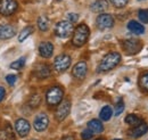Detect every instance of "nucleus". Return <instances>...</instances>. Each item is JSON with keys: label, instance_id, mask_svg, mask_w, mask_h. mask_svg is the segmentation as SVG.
Instances as JSON below:
<instances>
[{"label": "nucleus", "instance_id": "1", "mask_svg": "<svg viewBox=\"0 0 148 140\" xmlns=\"http://www.w3.org/2000/svg\"><path fill=\"white\" fill-rule=\"evenodd\" d=\"M121 62V55L119 53H110L106 56H104V58L101 59L99 66H98V72L103 73V72H108L113 70L114 67H116Z\"/></svg>", "mask_w": 148, "mask_h": 140}, {"label": "nucleus", "instance_id": "2", "mask_svg": "<svg viewBox=\"0 0 148 140\" xmlns=\"http://www.w3.org/2000/svg\"><path fill=\"white\" fill-rule=\"evenodd\" d=\"M90 35V30L88 25L86 24H80L77 25L73 31V38H72V43L75 47H82L86 45Z\"/></svg>", "mask_w": 148, "mask_h": 140}, {"label": "nucleus", "instance_id": "3", "mask_svg": "<svg viewBox=\"0 0 148 140\" xmlns=\"http://www.w3.org/2000/svg\"><path fill=\"white\" fill-rule=\"evenodd\" d=\"M63 97H64V91L58 86L51 87L46 93V100H47L48 105L50 106L59 105L63 100Z\"/></svg>", "mask_w": 148, "mask_h": 140}, {"label": "nucleus", "instance_id": "4", "mask_svg": "<svg viewBox=\"0 0 148 140\" xmlns=\"http://www.w3.org/2000/svg\"><path fill=\"white\" fill-rule=\"evenodd\" d=\"M121 46L123 48V50L128 55H136L138 54L141 48H143V43L139 40H134V39H127V40H122L121 41Z\"/></svg>", "mask_w": 148, "mask_h": 140}, {"label": "nucleus", "instance_id": "5", "mask_svg": "<svg viewBox=\"0 0 148 140\" xmlns=\"http://www.w3.org/2000/svg\"><path fill=\"white\" fill-rule=\"evenodd\" d=\"M73 24L69 21H60L55 26V33L59 38H69L73 33Z\"/></svg>", "mask_w": 148, "mask_h": 140}, {"label": "nucleus", "instance_id": "6", "mask_svg": "<svg viewBox=\"0 0 148 140\" xmlns=\"http://www.w3.org/2000/svg\"><path fill=\"white\" fill-rule=\"evenodd\" d=\"M18 3L16 0H0V14L9 16L16 12Z\"/></svg>", "mask_w": 148, "mask_h": 140}, {"label": "nucleus", "instance_id": "7", "mask_svg": "<svg viewBox=\"0 0 148 140\" xmlns=\"http://www.w3.org/2000/svg\"><path fill=\"white\" fill-rule=\"evenodd\" d=\"M71 57L69 55H65V54H62L59 56H57L54 60V69L57 72H64L66 71L70 66H71Z\"/></svg>", "mask_w": 148, "mask_h": 140}, {"label": "nucleus", "instance_id": "8", "mask_svg": "<svg viewBox=\"0 0 148 140\" xmlns=\"http://www.w3.org/2000/svg\"><path fill=\"white\" fill-rule=\"evenodd\" d=\"M71 112V102L69 99H65V100H62V103L58 105L57 109H56V119L60 122V121H64L67 115L70 114Z\"/></svg>", "mask_w": 148, "mask_h": 140}, {"label": "nucleus", "instance_id": "9", "mask_svg": "<svg viewBox=\"0 0 148 140\" xmlns=\"http://www.w3.org/2000/svg\"><path fill=\"white\" fill-rule=\"evenodd\" d=\"M96 25L99 30L111 29L114 25V18L111 14H100L96 19Z\"/></svg>", "mask_w": 148, "mask_h": 140}, {"label": "nucleus", "instance_id": "10", "mask_svg": "<svg viewBox=\"0 0 148 140\" xmlns=\"http://www.w3.org/2000/svg\"><path fill=\"white\" fill-rule=\"evenodd\" d=\"M48 124H49V119H48L47 114L40 113V114H38L37 116H36V119H34L33 126H34L36 131L42 132V131H45L48 128Z\"/></svg>", "mask_w": 148, "mask_h": 140}, {"label": "nucleus", "instance_id": "11", "mask_svg": "<svg viewBox=\"0 0 148 140\" xmlns=\"http://www.w3.org/2000/svg\"><path fill=\"white\" fill-rule=\"evenodd\" d=\"M15 130L18 133L19 137H26L30 133L31 125L29 121H26L25 119H18L15 123Z\"/></svg>", "mask_w": 148, "mask_h": 140}, {"label": "nucleus", "instance_id": "12", "mask_svg": "<svg viewBox=\"0 0 148 140\" xmlns=\"http://www.w3.org/2000/svg\"><path fill=\"white\" fill-rule=\"evenodd\" d=\"M87 72H88V66H87V63L86 62H79L75 64V66L72 70V74L75 79L77 80H83L87 75Z\"/></svg>", "mask_w": 148, "mask_h": 140}, {"label": "nucleus", "instance_id": "13", "mask_svg": "<svg viewBox=\"0 0 148 140\" xmlns=\"http://www.w3.org/2000/svg\"><path fill=\"white\" fill-rule=\"evenodd\" d=\"M39 54L43 58H50L54 54V46L49 41H43L39 45Z\"/></svg>", "mask_w": 148, "mask_h": 140}, {"label": "nucleus", "instance_id": "14", "mask_svg": "<svg viewBox=\"0 0 148 140\" xmlns=\"http://www.w3.org/2000/svg\"><path fill=\"white\" fill-rule=\"evenodd\" d=\"M16 34V29L9 24L0 25V40H7Z\"/></svg>", "mask_w": 148, "mask_h": 140}, {"label": "nucleus", "instance_id": "15", "mask_svg": "<svg viewBox=\"0 0 148 140\" xmlns=\"http://www.w3.org/2000/svg\"><path fill=\"white\" fill-rule=\"evenodd\" d=\"M51 74V69L47 64H39L36 70H34V75L38 79H47Z\"/></svg>", "mask_w": 148, "mask_h": 140}, {"label": "nucleus", "instance_id": "16", "mask_svg": "<svg viewBox=\"0 0 148 140\" xmlns=\"http://www.w3.org/2000/svg\"><path fill=\"white\" fill-rule=\"evenodd\" d=\"M147 131H148V125L146 123L143 122L140 125L134 126L132 130H130L129 136L132 137V138H140V137H143L144 135H146Z\"/></svg>", "mask_w": 148, "mask_h": 140}, {"label": "nucleus", "instance_id": "17", "mask_svg": "<svg viewBox=\"0 0 148 140\" xmlns=\"http://www.w3.org/2000/svg\"><path fill=\"white\" fill-rule=\"evenodd\" d=\"M128 29H129V31H131L133 34L141 35L145 33L144 25L140 24L139 22H136V21H130L129 23H128Z\"/></svg>", "mask_w": 148, "mask_h": 140}, {"label": "nucleus", "instance_id": "18", "mask_svg": "<svg viewBox=\"0 0 148 140\" xmlns=\"http://www.w3.org/2000/svg\"><path fill=\"white\" fill-rule=\"evenodd\" d=\"M108 8V2L106 0H96L91 5L90 9L93 13H104Z\"/></svg>", "mask_w": 148, "mask_h": 140}, {"label": "nucleus", "instance_id": "19", "mask_svg": "<svg viewBox=\"0 0 148 140\" xmlns=\"http://www.w3.org/2000/svg\"><path fill=\"white\" fill-rule=\"evenodd\" d=\"M88 129L93 133H101L104 131V125L99 120H91L88 122Z\"/></svg>", "mask_w": 148, "mask_h": 140}, {"label": "nucleus", "instance_id": "20", "mask_svg": "<svg viewBox=\"0 0 148 140\" xmlns=\"http://www.w3.org/2000/svg\"><path fill=\"white\" fill-rule=\"evenodd\" d=\"M144 122L138 115H134V114H129V115H127V117H125V123L127 124H129L130 126H138V125H140L141 123Z\"/></svg>", "mask_w": 148, "mask_h": 140}, {"label": "nucleus", "instance_id": "21", "mask_svg": "<svg viewBox=\"0 0 148 140\" xmlns=\"http://www.w3.org/2000/svg\"><path fill=\"white\" fill-rule=\"evenodd\" d=\"M112 115H113V110H112V108L110 106H104L101 108V110H100V114H99L101 121H108V120H111Z\"/></svg>", "mask_w": 148, "mask_h": 140}, {"label": "nucleus", "instance_id": "22", "mask_svg": "<svg viewBox=\"0 0 148 140\" xmlns=\"http://www.w3.org/2000/svg\"><path fill=\"white\" fill-rule=\"evenodd\" d=\"M38 27L40 29V31H47L49 27V19L47 16H40L38 18Z\"/></svg>", "mask_w": 148, "mask_h": 140}, {"label": "nucleus", "instance_id": "23", "mask_svg": "<svg viewBox=\"0 0 148 140\" xmlns=\"http://www.w3.org/2000/svg\"><path fill=\"white\" fill-rule=\"evenodd\" d=\"M33 26H26V27H24L22 31H21V33L18 35V41L19 42H23L29 35H31L33 33Z\"/></svg>", "mask_w": 148, "mask_h": 140}, {"label": "nucleus", "instance_id": "24", "mask_svg": "<svg viewBox=\"0 0 148 140\" xmlns=\"http://www.w3.org/2000/svg\"><path fill=\"white\" fill-rule=\"evenodd\" d=\"M25 62H26V58H25V57H21L19 59L13 62V63L10 64V69H13V70H21L22 67H24Z\"/></svg>", "mask_w": 148, "mask_h": 140}, {"label": "nucleus", "instance_id": "25", "mask_svg": "<svg viewBox=\"0 0 148 140\" xmlns=\"http://www.w3.org/2000/svg\"><path fill=\"white\" fill-rule=\"evenodd\" d=\"M123 110H124V102H123V99H119V102L116 103V105H115V110H114V115L115 116H120L122 113H123Z\"/></svg>", "mask_w": 148, "mask_h": 140}, {"label": "nucleus", "instance_id": "26", "mask_svg": "<svg viewBox=\"0 0 148 140\" xmlns=\"http://www.w3.org/2000/svg\"><path fill=\"white\" fill-rule=\"evenodd\" d=\"M40 103H41V97L39 96V95H32L31 96V98L29 99V105L31 106V107H33V108H37L38 106L40 105Z\"/></svg>", "mask_w": 148, "mask_h": 140}, {"label": "nucleus", "instance_id": "27", "mask_svg": "<svg viewBox=\"0 0 148 140\" xmlns=\"http://www.w3.org/2000/svg\"><path fill=\"white\" fill-rule=\"evenodd\" d=\"M139 84H140V87L143 88V90H145L146 92H148V73L141 75L140 81H139Z\"/></svg>", "mask_w": 148, "mask_h": 140}, {"label": "nucleus", "instance_id": "28", "mask_svg": "<svg viewBox=\"0 0 148 140\" xmlns=\"http://www.w3.org/2000/svg\"><path fill=\"white\" fill-rule=\"evenodd\" d=\"M138 17L145 24H148V9H140L138 13Z\"/></svg>", "mask_w": 148, "mask_h": 140}, {"label": "nucleus", "instance_id": "29", "mask_svg": "<svg viewBox=\"0 0 148 140\" xmlns=\"http://www.w3.org/2000/svg\"><path fill=\"white\" fill-rule=\"evenodd\" d=\"M111 2L113 3V6L116 7V8H123V7L127 6L129 0H111Z\"/></svg>", "mask_w": 148, "mask_h": 140}, {"label": "nucleus", "instance_id": "30", "mask_svg": "<svg viewBox=\"0 0 148 140\" xmlns=\"http://www.w3.org/2000/svg\"><path fill=\"white\" fill-rule=\"evenodd\" d=\"M93 133L92 131H90L89 129H86V130H83L82 131V133H81V138L83 140H90V139H92V137H93Z\"/></svg>", "mask_w": 148, "mask_h": 140}, {"label": "nucleus", "instance_id": "31", "mask_svg": "<svg viewBox=\"0 0 148 140\" xmlns=\"http://www.w3.org/2000/svg\"><path fill=\"white\" fill-rule=\"evenodd\" d=\"M5 133L7 135V138L9 139H14V132H13V129L10 126V124H6V129H5Z\"/></svg>", "mask_w": 148, "mask_h": 140}, {"label": "nucleus", "instance_id": "32", "mask_svg": "<svg viewBox=\"0 0 148 140\" xmlns=\"http://www.w3.org/2000/svg\"><path fill=\"white\" fill-rule=\"evenodd\" d=\"M16 80H17V76L14 75V74H9V75L6 76V81H7V83L9 86H14L15 82H16Z\"/></svg>", "mask_w": 148, "mask_h": 140}, {"label": "nucleus", "instance_id": "33", "mask_svg": "<svg viewBox=\"0 0 148 140\" xmlns=\"http://www.w3.org/2000/svg\"><path fill=\"white\" fill-rule=\"evenodd\" d=\"M67 19H69V22H71V23L73 24V23H75V22H77L79 15H77L76 13H70V14L67 15Z\"/></svg>", "mask_w": 148, "mask_h": 140}, {"label": "nucleus", "instance_id": "34", "mask_svg": "<svg viewBox=\"0 0 148 140\" xmlns=\"http://www.w3.org/2000/svg\"><path fill=\"white\" fill-rule=\"evenodd\" d=\"M5 95H6V90L3 89L2 87H0V103L3 100V98H5Z\"/></svg>", "mask_w": 148, "mask_h": 140}, {"label": "nucleus", "instance_id": "35", "mask_svg": "<svg viewBox=\"0 0 148 140\" xmlns=\"http://www.w3.org/2000/svg\"><path fill=\"white\" fill-rule=\"evenodd\" d=\"M62 140H74L73 137H71V136H69V137H65V138H63Z\"/></svg>", "mask_w": 148, "mask_h": 140}, {"label": "nucleus", "instance_id": "36", "mask_svg": "<svg viewBox=\"0 0 148 140\" xmlns=\"http://www.w3.org/2000/svg\"><path fill=\"white\" fill-rule=\"evenodd\" d=\"M138 1H145V0H138Z\"/></svg>", "mask_w": 148, "mask_h": 140}, {"label": "nucleus", "instance_id": "37", "mask_svg": "<svg viewBox=\"0 0 148 140\" xmlns=\"http://www.w3.org/2000/svg\"><path fill=\"white\" fill-rule=\"evenodd\" d=\"M114 140H122V139H114Z\"/></svg>", "mask_w": 148, "mask_h": 140}, {"label": "nucleus", "instance_id": "38", "mask_svg": "<svg viewBox=\"0 0 148 140\" xmlns=\"http://www.w3.org/2000/svg\"><path fill=\"white\" fill-rule=\"evenodd\" d=\"M57 1H62V0H57Z\"/></svg>", "mask_w": 148, "mask_h": 140}, {"label": "nucleus", "instance_id": "39", "mask_svg": "<svg viewBox=\"0 0 148 140\" xmlns=\"http://www.w3.org/2000/svg\"><path fill=\"white\" fill-rule=\"evenodd\" d=\"M98 140H99V139H98Z\"/></svg>", "mask_w": 148, "mask_h": 140}]
</instances>
